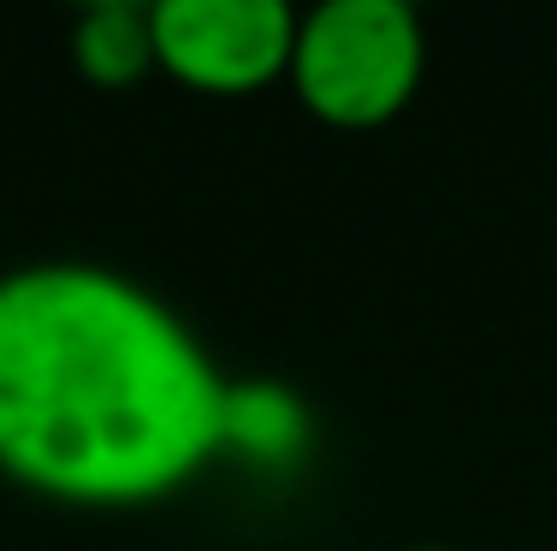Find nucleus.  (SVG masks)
<instances>
[{
	"instance_id": "f257e3e1",
	"label": "nucleus",
	"mask_w": 557,
	"mask_h": 551,
	"mask_svg": "<svg viewBox=\"0 0 557 551\" xmlns=\"http://www.w3.org/2000/svg\"><path fill=\"white\" fill-rule=\"evenodd\" d=\"M232 379L154 285L101 261L0 273V475L65 510H143L202 480Z\"/></svg>"
},
{
	"instance_id": "f03ea898",
	"label": "nucleus",
	"mask_w": 557,
	"mask_h": 551,
	"mask_svg": "<svg viewBox=\"0 0 557 551\" xmlns=\"http://www.w3.org/2000/svg\"><path fill=\"white\" fill-rule=\"evenodd\" d=\"M428 77V24L409 0H321L297 12L285 84L333 130L392 125Z\"/></svg>"
},
{
	"instance_id": "7ed1b4c3",
	"label": "nucleus",
	"mask_w": 557,
	"mask_h": 551,
	"mask_svg": "<svg viewBox=\"0 0 557 551\" xmlns=\"http://www.w3.org/2000/svg\"><path fill=\"white\" fill-rule=\"evenodd\" d=\"M154 72L202 96H256L290 72L297 7L285 0H154Z\"/></svg>"
},
{
	"instance_id": "20e7f679",
	"label": "nucleus",
	"mask_w": 557,
	"mask_h": 551,
	"mask_svg": "<svg viewBox=\"0 0 557 551\" xmlns=\"http://www.w3.org/2000/svg\"><path fill=\"white\" fill-rule=\"evenodd\" d=\"M72 72L96 89H131L154 72V30H149V7L137 0H96L72 18L65 36Z\"/></svg>"
},
{
	"instance_id": "39448f33",
	"label": "nucleus",
	"mask_w": 557,
	"mask_h": 551,
	"mask_svg": "<svg viewBox=\"0 0 557 551\" xmlns=\"http://www.w3.org/2000/svg\"><path fill=\"white\" fill-rule=\"evenodd\" d=\"M404 551H457V546H404Z\"/></svg>"
}]
</instances>
